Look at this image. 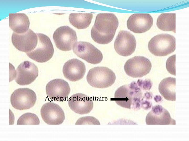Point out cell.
Segmentation results:
<instances>
[{"mask_svg": "<svg viewBox=\"0 0 189 141\" xmlns=\"http://www.w3.org/2000/svg\"><path fill=\"white\" fill-rule=\"evenodd\" d=\"M175 61L176 55H175L169 57L166 63V67L168 71L174 75H176Z\"/></svg>", "mask_w": 189, "mask_h": 141, "instance_id": "cell-25", "label": "cell"}, {"mask_svg": "<svg viewBox=\"0 0 189 141\" xmlns=\"http://www.w3.org/2000/svg\"><path fill=\"white\" fill-rule=\"evenodd\" d=\"M145 122L147 125H176L175 120L171 118L168 110L159 105L153 106L147 115Z\"/></svg>", "mask_w": 189, "mask_h": 141, "instance_id": "cell-16", "label": "cell"}, {"mask_svg": "<svg viewBox=\"0 0 189 141\" xmlns=\"http://www.w3.org/2000/svg\"><path fill=\"white\" fill-rule=\"evenodd\" d=\"M152 67L150 60L142 56H135L128 60L124 66L126 74L133 78H141L148 74Z\"/></svg>", "mask_w": 189, "mask_h": 141, "instance_id": "cell-6", "label": "cell"}, {"mask_svg": "<svg viewBox=\"0 0 189 141\" xmlns=\"http://www.w3.org/2000/svg\"><path fill=\"white\" fill-rule=\"evenodd\" d=\"M175 13H162L158 18L156 25L160 30L164 31H171L176 33Z\"/></svg>", "mask_w": 189, "mask_h": 141, "instance_id": "cell-21", "label": "cell"}, {"mask_svg": "<svg viewBox=\"0 0 189 141\" xmlns=\"http://www.w3.org/2000/svg\"><path fill=\"white\" fill-rule=\"evenodd\" d=\"M118 25V19L114 14L99 13L91 30V37L98 44H108L113 40Z\"/></svg>", "mask_w": 189, "mask_h": 141, "instance_id": "cell-1", "label": "cell"}, {"mask_svg": "<svg viewBox=\"0 0 189 141\" xmlns=\"http://www.w3.org/2000/svg\"><path fill=\"white\" fill-rule=\"evenodd\" d=\"M100 125L98 120L94 117L87 116L81 117L76 122L75 125L83 124Z\"/></svg>", "mask_w": 189, "mask_h": 141, "instance_id": "cell-24", "label": "cell"}, {"mask_svg": "<svg viewBox=\"0 0 189 141\" xmlns=\"http://www.w3.org/2000/svg\"><path fill=\"white\" fill-rule=\"evenodd\" d=\"M116 79L114 73L104 67H97L90 69L86 77L88 83L94 87L103 89L111 86Z\"/></svg>", "mask_w": 189, "mask_h": 141, "instance_id": "cell-3", "label": "cell"}, {"mask_svg": "<svg viewBox=\"0 0 189 141\" xmlns=\"http://www.w3.org/2000/svg\"><path fill=\"white\" fill-rule=\"evenodd\" d=\"M93 17L92 13H71L69 16L70 24L79 29H85L90 25Z\"/></svg>", "mask_w": 189, "mask_h": 141, "instance_id": "cell-22", "label": "cell"}, {"mask_svg": "<svg viewBox=\"0 0 189 141\" xmlns=\"http://www.w3.org/2000/svg\"><path fill=\"white\" fill-rule=\"evenodd\" d=\"M136 42L134 36L130 32L121 31L115 40L114 47L116 52L119 55L127 56L135 51Z\"/></svg>", "mask_w": 189, "mask_h": 141, "instance_id": "cell-10", "label": "cell"}, {"mask_svg": "<svg viewBox=\"0 0 189 141\" xmlns=\"http://www.w3.org/2000/svg\"><path fill=\"white\" fill-rule=\"evenodd\" d=\"M40 113L43 121L50 125H59L62 124L65 119L64 113L57 104L48 102L44 104Z\"/></svg>", "mask_w": 189, "mask_h": 141, "instance_id": "cell-13", "label": "cell"}, {"mask_svg": "<svg viewBox=\"0 0 189 141\" xmlns=\"http://www.w3.org/2000/svg\"><path fill=\"white\" fill-rule=\"evenodd\" d=\"M39 120L36 114L30 113H27L23 114L19 118L17 124L39 125Z\"/></svg>", "mask_w": 189, "mask_h": 141, "instance_id": "cell-23", "label": "cell"}, {"mask_svg": "<svg viewBox=\"0 0 189 141\" xmlns=\"http://www.w3.org/2000/svg\"><path fill=\"white\" fill-rule=\"evenodd\" d=\"M29 19L24 13H9V25L15 33H24L29 30L30 25Z\"/></svg>", "mask_w": 189, "mask_h": 141, "instance_id": "cell-19", "label": "cell"}, {"mask_svg": "<svg viewBox=\"0 0 189 141\" xmlns=\"http://www.w3.org/2000/svg\"><path fill=\"white\" fill-rule=\"evenodd\" d=\"M15 80L21 85H28L33 82L38 75V70L33 63L25 61L18 66L16 71Z\"/></svg>", "mask_w": 189, "mask_h": 141, "instance_id": "cell-12", "label": "cell"}, {"mask_svg": "<svg viewBox=\"0 0 189 141\" xmlns=\"http://www.w3.org/2000/svg\"><path fill=\"white\" fill-rule=\"evenodd\" d=\"M153 20L151 15L147 13H136L131 15L127 22L128 29L135 33L145 32L152 27Z\"/></svg>", "mask_w": 189, "mask_h": 141, "instance_id": "cell-15", "label": "cell"}, {"mask_svg": "<svg viewBox=\"0 0 189 141\" xmlns=\"http://www.w3.org/2000/svg\"><path fill=\"white\" fill-rule=\"evenodd\" d=\"M37 44L32 51L26 53L28 57L34 61L40 63L46 62L52 57L54 49L50 38L41 33H37Z\"/></svg>", "mask_w": 189, "mask_h": 141, "instance_id": "cell-5", "label": "cell"}, {"mask_svg": "<svg viewBox=\"0 0 189 141\" xmlns=\"http://www.w3.org/2000/svg\"><path fill=\"white\" fill-rule=\"evenodd\" d=\"M141 100L140 88L135 82L118 88L115 92L113 98L118 105L135 110L141 107Z\"/></svg>", "mask_w": 189, "mask_h": 141, "instance_id": "cell-2", "label": "cell"}, {"mask_svg": "<svg viewBox=\"0 0 189 141\" xmlns=\"http://www.w3.org/2000/svg\"><path fill=\"white\" fill-rule=\"evenodd\" d=\"M68 104L73 111L81 115L89 113L93 106L92 99L87 95L80 93L72 95L69 98Z\"/></svg>", "mask_w": 189, "mask_h": 141, "instance_id": "cell-17", "label": "cell"}, {"mask_svg": "<svg viewBox=\"0 0 189 141\" xmlns=\"http://www.w3.org/2000/svg\"><path fill=\"white\" fill-rule=\"evenodd\" d=\"M36 100L35 92L29 88H19L11 95L10 103L14 108L20 110L29 109L34 105Z\"/></svg>", "mask_w": 189, "mask_h": 141, "instance_id": "cell-8", "label": "cell"}, {"mask_svg": "<svg viewBox=\"0 0 189 141\" xmlns=\"http://www.w3.org/2000/svg\"><path fill=\"white\" fill-rule=\"evenodd\" d=\"M86 71L85 66L82 61L76 58L70 60L64 64L62 72L65 77L72 81L82 79Z\"/></svg>", "mask_w": 189, "mask_h": 141, "instance_id": "cell-18", "label": "cell"}, {"mask_svg": "<svg viewBox=\"0 0 189 141\" xmlns=\"http://www.w3.org/2000/svg\"><path fill=\"white\" fill-rule=\"evenodd\" d=\"M148 47L149 51L153 55L158 56H165L175 50L176 39L170 34H159L151 39Z\"/></svg>", "mask_w": 189, "mask_h": 141, "instance_id": "cell-4", "label": "cell"}, {"mask_svg": "<svg viewBox=\"0 0 189 141\" xmlns=\"http://www.w3.org/2000/svg\"><path fill=\"white\" fill-rule=\"evenodd\" d=\"M53 38L57 48L64 51L71 50L77 40L76 32L68 26L57 28L54 33Z\"/></svg>", "mask_w": 189, "mask_h": 141, "instance_id": "cell-9", "label": "cell"}, {"mask_svg": "<svg viewBox=\"0 0 189 141\" xmlns=\"http://www.w3.org/2000/svg\"><path fill=\"white\" fill-rule=\"evenodd\" d=\"M176 81L175 78L169 77L163 79L159 84L160 93L167 100L176 101Z\"/></svg>", "mask_w": 189, "mask_h": 141, "instance_id": "cell-20", "label": "cell"}, {"mask_svg": "<svg viewBox=\"0 0 189 141\" xmlns=\"http://www.w3.org/2000/svg\"><path fill=\"white\" fill-rule=\"evenodd\" d=\"M46 94L51 100L61 101L68 97L70 91L68 83L60 79L52 80L47 84L46 87Z\"/></svg>", "mask_w": 189, "mask_h": 141, "instance_id": "cell-14", "label": "cell"}, {"mask_svg": "<svg viewBox=\"0 0 189 141\" xmlns=\"http://www.w3.org/2000/svg\"><path fill=\"white\" fill-rule=\"evenodd\" d=\"M11 40L13 45L17 49L26 53L32 51L36 47L38 37L36 34L29 29L24 33L18 34L14 32Z\"/></svg>", "mask_w": 189, "mask_h": 141, "instance_id": "cell-11", "label": "cell"}, {"mask_svg": "<svg viewBox=\"0 0 189 141\" xmlns=\"http://www.w3.org/2000/svg\"><path fill=\"white\" fill-rule=\"evenodd\" d=\"M78 57L92 64H98L103 58L101 52L91 43L87 42H76L72 48Z\"/></svg>", "mask_w": 189, "mask_h": 141, "instance_id": "cell-7", "label": "cell"}]
</instances>
